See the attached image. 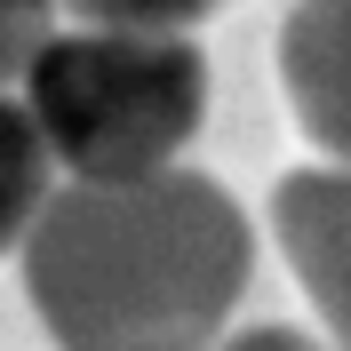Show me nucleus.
<instances>
[{"mask_svg":"<svg viewBox=\"0 0 351 351\" xmlns=\"http://www.w3.org/2000/svg\"><path fill=\"white\" fill-rule=\"evenodd\" d=\"M208 351H328V343L304 328H240L232 343H208Z\"/></svg>","mask_w":351,"mask_h":351,"instance_id":"6e6552de","label":"nucleus"},{"mask_svg":"<svg viewBox=\"0 0 351 351\" xmlns=\"http://www.w3.org/2000/svg\"><path fill=\"white\" fill-rule=\"evenodd\" d=\"M280 80L295 128L351 168V0H304L280 24Z\"/></svg>","mask_w":351,"mask_h":351,"instance_id":"20e7f679","label":"nucleus"},{"mask_svg":"<svg viewBox=\"0 0 351 351\" xmlns=\"http://www.w3.org/2000/svg\"><path fill=\"white\" fill-rule=\"evenodd\" d=\"M56 8H72L80 24H120V32H192L223 0H56Z\"/></svg>","mask_w":351,"mask_h":351,"instance_id":"423d86ee","label":"nucleus"},{"mask_svg":"<svg viewBox=\"0 0 351 351\" xmlns=\"http://www.w3.org/2000/svg\"><path fill=\"white\" fill-rule=\"evenodd\" d=\"M271 232H280L295 287L328 319L335 351H351V168L343 160L335 168H295L271 192Z\"/></svg>","mask_w":351,"mask_h":351,"instance_id":"7ed1b4c3","label":"nucleus"},{"mask_svg":"<svg viewBox=\"0 0 351 351\" xmlns=\"http://www.w3.org/2000/svg\"><path fill=\"white\" fill-rule=\"evenodd\" d=\"M48 32H56V0H0V88L24 80Z\"/></svg>","mask_w":351,"mask_h":351,"instance_id":"0eeeda50","label":"nucleus"},{"mask_svg":"<svg viewBox=\"0 0 351 351\" xmlns=\"http://www.w3.org/2000/svg\"><path fill=\"white\" fill-rule=\"evenodd\" d=\"M16 88L48 160L80 184L176 168V152L208 120V56L184 32H48Z\"/></svg>","mask_w":351,"mask_h":351,"instance_id":"f03ea898","label":"nucleus"},{"mask_svg":"<svg viewBox=\"0 0 351 351\" xmlns=\"http://www.w3.org/2000/svg\"><path fill=\"white\" fill-rule=\"evenodd\" d=\"M48 192H56V160H48V144H40V128H32L24 96L0 88V256L24 240V223L40 216Z\"/></svg>","mask_w":351,"mask_h":351,"instance_id":"39448f33","label":"nucleus"},{"mask_svg":"<svg viewBox=\"0 0 351 351\" xmlns=\"http://www.w3.org/2000/svg\"><path fill=\"white\" fill-rule=\"evenodd\" d=\"M16 247L56 351H208L256 271L240 199L199 168L72 176L40 199Z\"/></svg>","mask_w":351,"mask_h":351,"instance_id":"f257e3e1","label":"nucleus"}]
</instances>
